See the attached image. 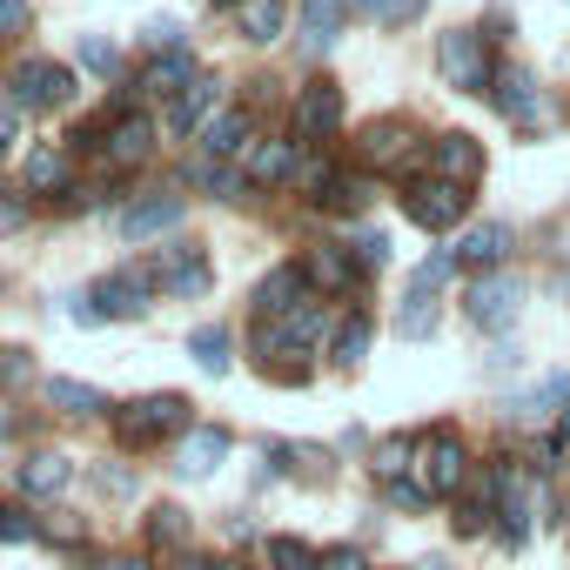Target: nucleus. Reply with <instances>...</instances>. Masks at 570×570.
Wrapping results in <instances>:
<instances>
[{"mask_svg": "<svg viewBox=\"0 0 570 570\" xmlns=\"http://www.w3.org/2000/svg\"><path fill=\"white\" fill-rule=\"evenodd\" d=\"M436 68H443V81H450L456 95H490V88H497L490 48H483L476 28H450V35H436Z\"/></svg>", "mask_w": 570, "mask_h": 570, "instance_id": "nucleus-1", "label": "nucleus"}, {"mask_svg": "<svg viewBox=\"0 0 570 570\" xmlns=\"http://www.w3.org/2000/svg\"><path fill=\"white\" fill-rule=\"evenodd\" d=\"M115 430H121V443H128V450H148V443H161V436H188L195 423H188V403L161 390V396L128 403V410L115 416Z\"/></svg>", "mask_w": 570, "mask_h": 570, "instance_id": "nucleus-2", "label": "nucleus"}, {"mask_svg": "<svg viewBox=\"0 0 570 570\" xmlns=\"http://www.w3.org/2000/svg\"><path fill=\"white\" fill-rule=\"evenodd\" d=\"M396 202H403V215H410L416 228H436V235H443V228H456V222L470 215V188H456V181H443V175L410 181Z\"/></svg>", "mask_w": 570, "mask_h": 570, "instance_id": "nucleus-3", "label": "nucleus"}, {"mask_svg": "<svg viewBox=\"0 0 570 570\" xmlns=\"http://www.w3.org/2000/svg\"><path fill=\"white\" fill-rule=\"evenodd\" d=\"M416 456H423L416 470H423V490H430V497H456V490L470 483V456H463L456 430H443V423L423 430V436H416Z\"/></svg>", "mask_w": 570, "mask_h": 570, "instance_id": "nucleus-4", "label": "nucleus"}, {"mask_svg": "<svg viewBox=\"0 0 570 570\" xmlns=\"http://www.w3.org/2000/svg\"><path fill=\"white\" fill-rule=\"evenodd\" d=\"M517 309H523V282L503 275V268H497V275H476L470 296H463V316H470L476 330H503Z\"/></svg>", "mask_w": 570, "mask_h": 570, "instance_id": "nucleus-5", "label": "nucleus"}, {"mask_svg": "<svg viewBox=\"0 0 570 570\" xmlns=\"http://www.w3.org/2000/svg\"><path fill=\"white\" fill-rule=\"evenodd\" d=\"M75 95V75L68 68H55V61H21L14 68V108H28V115H48V108H61Z\"/></svg>", "mask_w": 570, "mask_h": 570, "instance_id": "nucleus-6", "label": "nucleus"}, {"mask_svg": "<svg viewBox=\"0 0 570 570\" xmlns=\"http://www.w3.org/2000/svg\"><path fill=\"white\" fill-rule=\"evenodd\" d=\"M303 296H309V275H303V262H275V268L255 282V316H262V323H282V316L309 309Z\"/></svg>", "mask_w": 570, "mask_h": 570, "instance_id": "nucleus-7", "label": "nucleus"}, {"mask_svg": "<svg viewBox=\"0 0 570 570\" xmlns=\"http://www.w3.org/2000/svg\"><path fill=\"white\" fill-rule=\"evenodd\" d=\"M148 275H155V268H115V275H101V282H95L88 303L101 309V323H128V316H141V309H148Z\"/></svg>", "mask_w": 570, "mask_h": 570, "instance_id": "nucleus-8", "label": "nucleus"}, {"mask_svg": "<svg viewBox=\"0 0 570 570\" xmlns=\"http://www.w3.org/2000/svg\"><path fill=\"white\" fill-rule=\"evenodd\" d=\"M416 135L390 115V121H370L363 128V141H356V155H363V168H376V175H403V168H416V148H410Z\"/></svg>", "mask_w": 570, "mask_h": 570, "instance_id": "nucleus-9", "label": "nucleus"}, {"mask_svg": "<svg viewBox=\"0 0 570 570\" xmlns=\"http://www.w3.org/2000/svg\"><path fill=\"white\" fill-rule=\"evenodd\" d=\"M423 161H430L443 181H456V188H476V181H483V148H476V135H436Z\"/></svg>", "mask_w": 570, "mask_h": 570, "instance_id": "nucleus-10", "label": "nucleus"}, {"mask_svg": "<svg viewBox=\"0 0 570 570\" xmlns=\"http://www.w3.org/2000/svg\"><path fill=\"white\" fill-rule=\"evenodd\" d=\"M155 275H161V289L168 296H208V262H202V248H188V242H175V248H161L155 255Z\"/></svg>", "mask_w": 570, "mask_h": 570, "instance_id": "nucleus-11", "label": "nucleus"}, {"mask_svg": "<svg viewBox=\"0 0 570 570\" xmlns=\"http://www.w3.org/2000/svg\"><path fill=\"white\" fill-rule=\"evenodd\" d=\"M296 128H303L309 141H330V135L343 128V88H336V81H309V88L296 95Z\"/></svg>", "mask_w": 570, "mask_h": 570, "instance_id": "nucleus-12", "label": "nucleus"}, {"mask_svg": "<svg viewBox=\"0 0 570 570\" xmlns=\"http://www.w3.org/2000/svg\"><path fill=\"white\" fill-rule=\"evenodd\" d=\"M490 95H497V108H503V121H517V128H537V121H543V95H537V81H530V68H503Z\"/></svg>", "mask_w": 570, "mask_h": 570, "instance_id": "nucleus-13", "label": "nucleus"}, {"mask_svg": "<svg viewBox=\"0 0 570 570\" xmlns=\"http://www.w3.org/2000/svg\"><path fill=\"white\" fill-rule=\"evenodd\" d=\"M101 155H108L115 168H135V161H148V155H155V128H148L141 115H121V121H108V128H101Z\"/></svg>", "mask_w": 570, "mask_h": 570, "instance_id": "nucleus-14", "label": "nucleus"}, {"mask_svg": "<svg viewBox=\"0 0 570 570\" xmlns=\"http://www.w3.org/2000/svg\"><path fill=\"white\" fill-rule=\"evenodd\" d=\"M181 215H188V208H181V195H168V188H161V195H148V202H128V208H121V235H128V242H148V235L175 228Z\"/></svg>", "mask_w": 570, "mask_h": 570, "instance_id": "nucleus-15", "label": "nucleus"}, {"mask_svg": "<svg viewBox=\"0 0 570 570\" xmlns=\"http://www.w3.org/2000/svg\"><path fill=\"white\" fill-rule=\"evenodd\" d=\"M222 456H228V430H215V423H195V430L181 436V450H175V470H181V476H208Z\"/></svg>", "mask_w": 570, "mask_h": 570, "instance_id": "nucleus-16", "label": "nucleus"}, {"mask_svg": "<svg viewBox=\"0 0 570 570\" xmlns=\"http://www.w3.org/2000/svg\"><path fill=\"white\" fill-rule=\"evenodd\" d=\"M21 188L28 195H68L75 181H68V148H28V168H21Z\"/></svg>", "mask_w": 570, "mask_h": 570, "instance_id": "nucleus-17", "label": "nucleus"}, {"mask_svg": "<svg viewBox=\"0 0 570 570\" xmlns=\"http://www.w3.org/2000/svg\"><path fill=\"white\" fill-rule=\"evenodd\" d=\"M255 128H248V115L235 108V115H215V121H202V155L208 161H228V155H248L255 141H248Z\"/></svg>", "mask_w": 570, "mask_h": 570, "instance_id": "nucleus-18", "label": "nucleus"}, {"mask_svg": "<svg viewBox=\"0 0 570 570\" xmlns=\"http://www.w3.org/2000/svg\"><path fill=\"white\" fill-rule=\"evenodd\" d=\"M296 141H262V148H248V181L255 188H275V181H296Z\"/></svg>", "mask_w": 570, "mask_h": 570, "instance_id": "nucleus-19", "label": "nucleus"}, {"mask_svg": "<svg viewBox=\"0 0 570 570\" xmlns=\"http://www.w3.org/2000/svg\"><path fill=\"white\" fill-rule=\"evenodd\" d=\"M343 21H350V0H303V41H309L316 55H323V48H336Z\"/></svg>", "mask_w": 570, "mask_h": 570, "instance_id": "nucleus-20", "label": "nucleus"}, {"mask_svg": "<svg viewBox=\"0 0 570 570\" xmlns=\"http://www.w3.org/2000/svg\"><path fill=\"white\" fill-rule=\"evenodd\" d=\"M208 101H215V81H208V75H202V81H188V88L168 101V135H175V141H181V135H202Z\"/></svg>", "mask_w": 570, "mask_h": 570, "instance_id": "nucleus-21", "label": "nucleus"}, {"mask_svg": "<svg viewBox=\"0 0 570 570\" xmlns=\"http://www.w3.org/2000/svg\"><path fill=\"white\" fill-rule=\"evenodd\" d=\"M181 181H188V188H208L215 202H242V188H248V175H235V168H222V161H208V155L181 161Z\"/></svg>", "mask_w": 570, "mask_h": 570, "instance_id": "nucleus-22", "label": "nucleus"}, {"mask_svg": "<svg viewBox=\"0 0 570 570\" xmlns=\"http://www.w3.org/2000/svg\"><path fill=\"white\" fill-rule=\"evenodd\" d=\"M510 255V228L503 222H476L470 235H456V262H476V268H497Z\"/></svg>", "mask_w": 570, "mask_h": 570, "instance_id": "nucleus-23", "label": "nucleus"}, {"mask_svg": "<svg viewBox=\"0 0 570 570\" xmlns=\"http://www.w3.org/2000/svg\"><path fill=\"white\" fill-rule=\"evenodd\" d=\"M68 483H75V463L55 456V450H41V456L21 463V490H28V497H61Z\"/></svg>", "mask_w": 570, "mask_h": 570, "instance_id": "nucleus-24", "label": "nucleus"}, {"mask_svg": "<svg viewBox=\"0 0 570 570\" xmlns=\"http://www.w3.org/2000/svg\"><path fill=\"white\" fill-rule=\"evenodd\" d=\"M41 396H48V410H61V416H101V410H108V396H101L95 383H75V376H55Z\"/></svg>", "mask_w": 570, "mask_h": 570, "instance_id": "nucleus-25", "label": "nucleus"}, {"mask_svg": "<svg viewBox=\"0 0 570 570\" xmlns=\"http://www.w3.org/2000/svg\"><path fill=\"white\" fill-rule=\"evenodd\" d=\"M303 275L316 282V289H330V296H343L356 268H350V255H343V248H330V242H316V248L303 255Z\"/></svg>", "mask_w": 570, "mask_h": 570, "instance_id": "nucleus-26", "label": "nucleus"}, {"mask_svg": "<svg viewBox=\"0 0 570 570\" xmlns=\"http://www.w3.org/2000/svg\"><path fill=\"white\" fill-rule=\"evenodd\" d=\"M370 336H376V323L356 309V316H343V323H336V336H330V356H336L343 370H356V363L370 356Z\"/></svg>", "mask_w": 570, "mask_h": 570, "instance_id": "nucleus-27", "label": "nucleus"}, {"mask_svg": "<svg viewBox=\"0 0 570 570\" xmlns=\"http://www.w3.org/2000/svg\"><path fill=\"white\" fill-rule=\"evenodd\" d=\"M563 403H570V376H543L530 396L510 403V416H517V423H537V416H550V410H563Z\"/></svg>", "mask_w": 570, "mask_h": 570, "instance_id": "nucleus-28", "label": "nucleus"}, {"mask_svg": "<svg viewBox=\"0 0 570 570\" xmlns=\"http://www.w3.org/2000/svg\"><path fill=\"white\" fill-rule=\"evenodd\" d=\"M396 336H410V343H423V336H436V296H423V289H410V296H403V309H396Z\"/></svg>", "mask_w": 570, "mask_h": 570, "instance_id": "nucleus-29", "label": "nucleus"}, {"mask_svg": "<svg viewBox=\"0 0 570 570\" xmlns=\"http://www.w3.org/2000/svg\"><path fill=\"white\" fill-rule=\"evenodd\" d=\"M148 543H155V550H188V517H181L175 503H155V510H148Z\"/></svg>", "mask_w": 570, "mask_h": 570, "instance_id": "nucleus-30", "label": "nucleus"}, {"mask_svg": "<svg viewBox=\"0 0 570 570\" xmlns=\"http://www.w3.org/2000/svg\"><path fill=\"white\" fill-rule=\"evenodd\" d=\"M141 88H148V95H181V88H188V48H168V55L148 68Z\"/></svg>", "mask_w": 570, "mask_h": 570, "instance_id": "nucleus-31", "label": "nucleus"}, {"mask_svg": "<svg viewBox=\"0 0 570 570\" xmlns=\"http://www.w3.org/2000/svg\"><path fill=\"white\" fill-rule=\"evenodd\" d=\"M363 202H370V181H363V175H336V181L316 195V208H330V215H356Z\"/></svg>", "mask_w": 570, "mask_h": 570, "instance_id": "nucleus-32", "label": "nucleus"}, {"mask_svg": "<svg viewBox=\"0 0 570 570\" xmlns=\"http://www.w3.org/2000/svg\"><path fill=\"white\" fill-rule=\"evenodd\" d=\"M188 356H195L208 376H228V330H215V323L195 330V336H188Z\"/></svg>", "mask_w": 570, "mask_h": 570, "instance_id": "nucleus-33", "label": "nucleus"}, {"mask_svg": "<svg viewBox=\"0 0 570 570\" xmlns=\"http://www.w3.org/2000/svg\"><path fill=\"white\" fill-rule=\"evenodd\" d=\"M242 35H248L255 48H268V41L282 35V0H248V8H242Z\"/></svg>", "mask_w": 570, "mask_h": 570, "instance_id": "nucleus-34", "label": "nucleus"}, {"mask_svg": "<svg viewBox=\"0 0 570 570\" xmlns=\"http://www.w3.org/2000/svg\"><path fill=\"white\" fill-rule=\"evenodd\" d=\"M430 8V0H350V14H363V21H383V28H396V21H416Z\"/></svg>", "mask_w": 570, "mask_h": 570, "instance_id": "nucleus-35", "label": "nucleus"}, {"mask_svg": "<svg viewBox=\"0 0 570 570\" xmlns=\"http://www.w3.org/2000/svg\"><path fill=\"white\" fill-rule=\"evenodd\" d=\"M323 550H309L303 537H268V570H316Z\"/></svg>", "mask_w": 570, "mask_h": 570, "instance_id": "nucleus-36", "label": "nucleus"}, {"mask_svg": "<svg viewBox=\"0 0 570 570\" xmlns=\"http://www.w3.org/2000/svg\"><path fill=\"white\" fill-rule=\"evenodd\" d=\"M450 275H456V248H436V255H430V262H423V268L410 275V289H423V296H436V289H443V282H450Z\"/></svg>", "mask_w": 570, "mask_h": 570, "instance_id": "nucleus-37", "label": "nucleus"}, {"mask_svg": "<svg viewBox=\"0 0 570 570\" xmlns=\"http://www.w3.org/2000/svg\"><path fill=\"white\" fill-rule=\"evenodd\" d=\"M35 215V195L28 188H0V235H21Z\"/></svg>", "mask_w": 570, "mask_h": 570, "instance_id": "nucleus-38", "label": "nucleus"}, {"mask_svg": "<svg viewBox=\"0 0 570 570\" xmlns=\"http://www.w3.org/2000/svg\"><path fill=\"white\" fill-rule=\"evenodd\" d=\"M81 68H88V75H115V68H121L115 41H101V35H81Z\"/></svg>", "mask_w": 570, "mask_h": 570, "instance_id": "nucleus-39", "label": "nucleus"}, {"mask_svg": "<svg viewBox=\"0 0 570 570\" xmlns=\"http://www.w3.org/2000/svg\"><path fill=\"white\" fill-rule=\"evenodd\" d=\"M383 503H396V510H430L436 497H430L423 483H410V476H390V483H383Z\"/></svg>", "mask_w": 570, "mask_h": 570, "instance_id": "nucleus-40", "label": "nucleus"}, {"mask_svg": "<svg viewBox=\"0 0 570 570\" xmlns=\"http://www.w3.org/2000/svg\"><path fill=\"white\" fill-rule=\"evenodd\" d=\"M410 456H416V443H383V450H376V463H370V470H376V483L403 476V470H410Z\"/></svg>", "mask_w": 570, "mask_h": 570, "instance_id": "nucleus-41", "label": "nucleus"}, {"mask_svg": "<svg viewBox=\"0 0 570 570\" xmlns=\"http://www.w3.org/2000/svg\"><path fill=\"white\" fill-rule=\"evenodd\" d=\"M383 262H390V242H383L376 228H363V235H356V268H383Z\"/></svg>", "mask_w": 570, "mask_h": 570, "instance_id": "nucleus-42", "label": "nucleus"}, {"mask_svg": "<svg viewBox=\"0 0 570 570\" xmlns=\"http://www.w3.org/2000/svg\"><path fill=\"white\" fill-rule=\"evenodd\" d=\"M316 570H370V557H363L356 543H336V550H323V557H316Z\"/></svg>", "mask_w": 570, "mask_h": 570, "instance_id": "nucleus-43", "label": "nucleus"}, {"mask_svg": "<svg viewBox=\"0 0 570 570\" xmlns=\"http://www.w3.org/2000/svg\"><path fill=\"white\" fill-rule=\"evenodd\" d=\"M41 523L28 517V510H0V543H21V537H35Z\"/></svg>", "mask_w": 570, "mask_h": 570, "instance_id": "nucleus-44", "label": "nucleus"}, {"mask_svg": "<svg viewBox=\"0 0 570 570\" xmlns=\"http://www.w3.org/2000/svg\"><path fill=\"white\" fill-rule=\"evenodd\" d=\"M28 28V0H0V41Z\"/></svg>", "mask_w": 570, "mask_h": 570, "instance_id": "nucleus-45", "label": "nucleus"}, {"mask_svg": "<svg viewBox=\"0 0 570 570\" xmlns=\"http://www.w3.org/2000/svg\"><path fill=\"white\" fill-rule=\"evenodd\" d=\"M14 135H21V108L0 101V148H14Z\"/></svg>", "mask_w": 570, "mask_h": 570, "instance_id": "nucleus-46", "label": "nucleus"}, {"mask_svg": "<svg viewBox=\"0 0 570 570\" xmlns=\"http://www.w3.org/2000/svg\"><path fill=\"white\" fill-rule=\"evenodd\" d=\"M81 570H148V557H88Z\"/></svg>", "mask_w": 570, "mask_h": 570, "instance_id": "nucleus-47", "label": "nucleus"}, {"mask_svg": "<svg viewBox=\"0 0 570 570\" xmlns=\"http://www.w3.org/2000/svg\"><path fill=\"white\" fill-rule=\"evenodd\" d=\"M28 376V356L21 350H0V383H21Z\"/></svg>", "mask_w": 570, "mask_h": 570, "instance_id": "nucleus-48", "label": "nucleus"}, {"mask_svg": "<svg viewBox=\"0 0 570 570\" xmlns=\"http://www.w3.org/2000/svg\"><path fill=\"white\" fill-rule=\"evenodd\" d=\"M68 316H75V323H81V330H95V323H101V309H95V303H88V296H75V303H68Z\"/></svg>", "mask_w": 570, "mask_h": 570, "instance_id": "nucleus-49", "label": "nucleus"}, {"mask_svg": "<svg viewBox=\"0 0 570 570\" xmlns=\"http://www.w3.org/2000/svg\"><path fill=\"white\" fill-rule=\"evenodd\" d=\"M175 570H222L215 557H202V550H175Z\"/></svg>", "mask_w": 570, "mask_h": 570, "instance_id": "nucleus-50", "label": "nucleus"}, {"mask_svg": "<svg viewBox=\"0 0 570 570\" xmlns=\"http://www.w3.org/2000/svg\"><path fill=\"white\" fill-rule=\"evenodd\" d=\"M557 436H563V450H570V403H563V416H557Z\"/></svg>", "mask_w": 570, "mask_h": 570, "instance_id": "nucleus-51", "label": "nucleus"}, {"mask_svg": "<svg viewBox=\"0 0 570 570\" xmlns=\"http://www.w3.org/2000/svg\"><path fill=\"white\" fill-rule=\"evenodd\" d=\"M222 570H248V563H222Z\"/></svg>", "mask_w": 570, "mask_h": 570, "instance_id": "nucleus-52", "label": "nucleus"}, {"mask_svg": "<svg viewBox=\"0 0 570 570\" xmlns=\"http://www.w3.org/2000/svg\"><path fill=\"white\" fill-rule=\"evenodd\" d=\"M0 289H8V275H0Z\"/></svg>", "mask_w": 570, "mask_h": 570, "instance_id": "nucleus-53", "label": "nucleus"}, {"mask_svg": "<svg viewBox=\"0 0 570 570\" xmlns=\"http://www.w3.org/2000/svg\"><path fill=\"white\" fill-rule=\"evenodd\" d=\"M0 510H8V503H0Z\"/></svg>", "mask_w": 570, "mask_h": 570, "instance_id": "nucleus-54", "label": "nucleus"}]
</instances>
